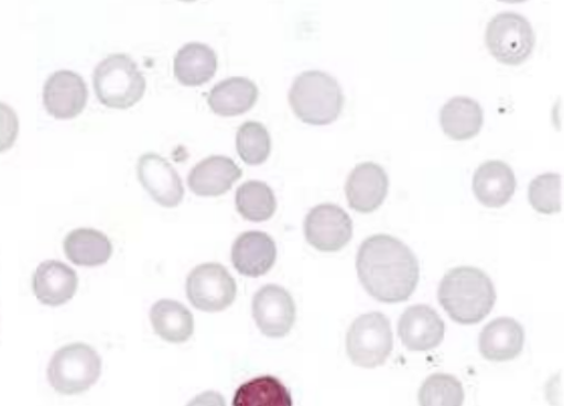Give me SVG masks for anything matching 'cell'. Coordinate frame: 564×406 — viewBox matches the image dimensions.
Returning <instances> with one entry per match:
<instances>
[{
	"label": "cell",
	"instance_id": "26",
	"mask_svg": "<svg viewBox=\"0 0 564 406\" xmlns=\"http://www.w3.org/2000/svg\"><path fill=\"white\" fill-rule=\"evenodd\" d=\"M236 206L243 219L263 222L273 218L278 202L271 187L265 183L251 180L237 189Z\"/></svg>",
	"mask_w": 564,
	"mask_h": 406
},
{
	"label": "cell",
	"instance_id": "22",
	"mask_svg": "<svg viewBox=\"0 0 564 406\" xmlns=\"http://www.w3.org/2000/svg\"><path fill=\"white\" fill-rule=\"evenodd\" d=\"M150 320L153 331L172 344H183L195 332L194 315L182 303L162 299L152 307Z\"/></svg>",
	"mask_w": 564,
	"mask_h": 406
},
{
	"label": "cell",
	"instance_id": "7",
	"mask_svg": "<svg viewBox=\"0 0 564 406\" xmlns=\"http://www.w3.org/2000/svg\"><path fill=\"white\" fill-rule=\"evenodd\" d=\"M392 350L391 323L381 312H369L357 317L346 336V352L350 361L367 370L384 364Z\"/></svg>",
	"mask_w": 564,
	"mask_h": 406
},
{
	"label": "cell",
	"instance_id": "3",
	"mask_svg": "<svg viewBox=\"0 0 564 406\" xmlns=\"http://www.w3.org/2000/svg\"><path fill=\"white\" fill-rule=\"evenodd\" d=\"M289 101L294 116L304 123L326 125L339 118L345 97L333 76L322 70H307L294 79Z\"/></svg>",
	"mask_w": 564,
	"mask_h": 406
},
{
	"label": "cell",
	"instance_id": "19",
	"mask_svg": "<svg viewBox=\"0 0 564 406\" xmlns=\"http://www.w3.org/2000/svg\"><path fill=\"white\" fill-rule=\"evenodd\" d=\"M524 345V329L514 319L501 317L485 326L479 338L482 358L491 362L514 360Z\"/></svg>",
	"mask_w": 564,
	"mask_h": 406
},
{
	"label": "cell",
	"instance_id": "11",
	"mask_svg": "<svg viewBox=\"0 0 564 406\" xmlns=\"http://www.w3.org/2000/svg\"><path fill=\"white\" fill-rule=\"evenodd\" d=\"M88 90L78 73L57 70L46 80L43 91L44 107L57 120H70L86 107Z\"/></svg>",
	"mask_w": 564,
	"mask_h": 406
},
{
	"label": "cell",
	"instance_id": "4",
	"mask_svg": "<svg viewBox=\"0 0 564 406\" xmlns=\"http://www.w3.org/2000/svg\"><path fill=\"white\" fill-rule=\"evenodd\" d=\"M94 87L101 105L111 109H128L143 98L147 80L130 56L112 54L96 67Z\"/></svg>",
	"mask_w": 564,
	"mask_h": 406
},
{
	"label": "cell",
	"instance_id": "9",
	"mask_svg": "<svg viewBox=\"0 0 564 406\" xmlns=\"http://www.w3.org/2000/svg\"><path fill=\"white\" fill-rule=\"evenodd\" d=\"M304 234L307 243L316 250L337 252L350 243L354 224L348 212L326 202L306 215Z\"/></svg>",
	"mask_w": 564,
	"mask_h": 406
},
{
	"label": "cell",
	"instance_id": "20",
	"mask_svg": "<svg viewBox=\"0 0 564 406\" xmlns=\"http://www.w3.org/2000/svg\"><path fill=\"white\" fill-rule=\"evenodd\" d=\"M259 99V88L248 78L226 79L213 87L208 105L217 116L229 118L249 111Z\"/></svg>",
	"mask_w": 564,
	"mask_h": 406
},
{
	"label": "cell",
	"instance_id": "13",
	"mask_svg": "<svg viewBox=\"0 0 564 406\" xmlns=\"http://www.w3.org/2000/svg\"><path fill=\"white\" fill-rule=\"evenodd\" d=\"M389 186V175L379 164L364 162L354 168L346 180V199L355 211L370 213L387 199Z\"/></svg>",
	"mask_w": 564,
	"mask_h": 406
},
{
	"label": "cell",
	"instance_id": "21",
	"mask_svg": "<svg viewBox=\"0 0 564 406\" xmlns=\"http://www.w3.org/2000/svg\"><path fill=\"white\" fill-rule=\"evenodd\" d=\"M482 123V108L469 97H454L441 110L442 129L454 141H468L478 135Z\"/></svg>",
	"mask_w": 564,
	"mask_h": 406
},
{
	"label": "cell",
	"instance_id": "29",
	"mask_svg": "<svg viewBox=\"0 0 564 406\" xmlns=\"http://www.w3.org/2000/svg\"><path fill=\"white\" fill-rule=\"evenodd\" d=\"M562 177L557 173L538 175L529 187L532 208L541 213L553 215L562 209Z\"/></svg>",
	"mask_w": 564,
	"mask_h": 406
},
{
	"label": "cell",
	"instance_id": "5",
	"mask_svg": "<svg viewBox=\"0 0 564 406\" xmlns=\"http://www.w3.org/2000/svg\"><path fill=\"white\" fill-rule=\"evenodd\" d=\"M100 374L98 352L84 342L59 349L47 367L50 385L64 396L82 395L98 382Z\"/></svg>",
	"mask_w": 564,
	"mask_h": 406
},
{
	"label": "cell",
	"instance_id": "6",
	"mask_svg": "<svg viewBox=\"0 0 564 406\" xmlns=\"http://www.w3.org/2000/svg\"><path fill=\"white\" fill-rule=\"evenodd\" d=\"M485 44L498 62L519 66L533 53L535 33L531 22L518 12H499L487 23Z\"/></svg>",
	"mask_w": 564,
	"mask_h": 406
},
{
	"label": "cell",
	"instance_id": "14",
	"mask_svg": "<svg viewBox=\"0 0 564 406\" xmlns=\"http://www.w3.org/2000/svg\"><path fill=\"white\" fill-rule=\"evenodd\" d=\"M399 336L403 345L415 352L438 348L445 337L442 317L425 304L408 308L399 322Z\"/></svg>",
	"mask_w": 564,
	"mask_h": 406
},
{
	"label": "cell",
	"instance_id": "10",
	"mask_svg": "<svg viewBox=\"0 0 564 406\" xmlns=\"http://www.w3.org/2000/svg\"><path fill=\"white\" fill-rule=\"evenodd\" d=\"M252 316L263 336L282 338L296 322V304L284 287L265 285L252 299Z\"/></svg>",
	"mask_w": 564,
	"mask_h": 406
},
{
	"label": "cell",
	"instance_id": "30",
	"mask_svg": "<svg viewBox=\"0 0 564 406\" xmlns=\"http://www.w3.org/2000/svg\"><path fill=\"white\" fill-rule=\"evenodd\" d=\"M186 406H226V402L219 392L208 391L200 393L199 396L192 399Z\"/></svg>",
	"mask_w": 564,
	"mask_h": 406
},
{
	"label": "cell",
	"instance_id": "12",
	"mask_svg": "<svg viewBox=\"0 0 564 406\" xmlns=\"http://www.w3.org/2000/svg\"><path fill=\"white\" fill-rule=\"evenodd\" d=\"M139 182L153 200L164 208H175L184 199L185 189L181 176L170 162L153 152L138 161Z\"/></svg>",
	"mask_w": 564,
	"mask_h": 406
},
{
	"label": "cell",
	"instance_id": "18",
	"mask_svg": "<svg viewBox=\"0 0 564 406\" xmlns=\"http://www.w3.org/2000/svg\"><path fill=\"white\" fill-rule=\"evenodd\" d=\"M78 275L59 261H45L33 276L34 295L48 307H59L69 301L78 288Z\"/></svg>",
	"mask_w": 564,
	"mask_h": 406
},
{
	"label": "cell",
	"instance_id": "1",
	"mask_svg": "<svg viewBox=\"0 0 564 406\" xmlns=\"http://www.w3.org/2000/svg\"><path fill=\"white\" fill-rule=\"evenodd\" d=\"M358 278L368 294L387 303H402L414 294L420 281L415 253L388 234L366 239L356 257Z\"/></svg>",
	"mask_w": 564,
	"mask_h": 406
},
{
	"label": "cell",
	"instance_id": "24",
	"mask_svg": "<svg viewBox=\"0 0 564 406\" xmlns=\"http://www.w3.org/2000/svg\"><path fill=\"white\" fill-rule=\"evenodd\" d=\"M67 259L79 266L106 264L112 255L110 239L94 228H78L64 239Z\"/></svg>",
	"mask_w": 564,
	"mask_h": 406
},
{
	"label": "cell",
	"instance_id": "23",
	"mask_svg": "<svg viewBox=\"0 0 564 406\" xmlns=\"http://www.w3.org/2000/svg\"><path fill=\"white\" fill-rule=\"evenodd\" d=\"M217 70L215 51L202 43H188L177 51L174 58V75L185 86L209 83Z\"/></svg>",
	"mask_w": 564,
	"mask_h": 406
},
{
	"label": "cell",
	"instance_id": "28",
	"mask_svg": "<svg viewBox=\"0 0 564 406\" xmlns=\"http://www.w3.org/2000/svg\"><path fill=\"white\" fill-rule=\"evenodd\" d=\"M236 143L238 155L250 166H259L271 155V134L260 122L248 121L242 123L237 132Z\"/></svg>",
	"mask_w": 564,
	"mask_h": 406
},
{
	"label": "cell",
	"instance_id": "16",
	"mask_svg": "<svg viewBox=\"0 0 564 406\" xmlns=\"http://www.w3.org/2000/svg\"><path fill=\"white\" fill-rule=\"evenodd\" d=\"M517 177L503 161H487L473 176V193L482 206L502 208L517 191Z\"/></svg>",
	"mask_w": 564,
	"mask_h": 406
},
{
	"label": "cell",
	"instance_id": "17",
	"mask_svg": "<svg viewBox=\"0 0 564 406\" xmlns=\"http://www.w3.org/2000/svg\"><path fill=\"white\" fill-rule=\"evenodd\" d=\"M242 171L226 156H210L200 161L188 175V187L199 197H219L240 179Z\"/></svg>",
	"mask_w": 564,
	"mask_h": 406
},
{
	"label": "cell",
	"instance_id": "27",
	"mask_svg": "<svg viewBox=\"0 0 564 406\" xmlns=\"http://www.w3.org/2000/svg\"><path fill=\"white\" fill-rule=\"evenodd\" d=\"M465 389L459 380L448 374H433L419 391L420 406H463Z\"/></svg>",
	"mask_w": 564,
	"mask_h": 406
},
{
	"label": "cell",
	"instance_id": "2",
	"mask_svg": "<svg viewBox=\"0 0 564 406\" xmlns=\"http://www.w3.org/2000/svg\"><path fill=\"white\" fill-rule=\"evenodd\" d=\"M495 285L489 275L474 266H458L444 277L438 288V301L459 325H477L496 304Z\"/></svg>",
	"mask_w": 564,
	"mask_h": 406
},
{
	"label": "cell",
	"instance_id": "15",
	"mask_svg": "<svg viewBox=\"0 0 564 406\" xmlns=\"http://www.w3.org/2000/svg\"><path fill=\"white\" fill-rule=\"evenodd\" d=\"M276 256V244L271 235L250 231L237 238L230 259L240 275L260 277L273 268Z\"/></svg>",
	"mask_w": 564,
	"mask_h": 406
},
{
	"label": "cell",
	"instance_id": "25",
	"mask_svg": "<svg viewBox=\"0 0 564 406\" xmlns=\"http://www.w3.org/2000/svg\"><path fill=\"white\" fill-rule=\"evenodd\" d=\"M232 406H293V400L278 377L264 375L242 384L236 392Z\"/></svg>",
	"mask_w": 564,
	"mask_h": 406
},
{
	"label": "cell",
	"instance_id": "8",
	"mask_svg": "<svg viewBox=\"0 0 564 406\" xmlns=\"http://www.w3.org/2000/svg\"><path fill=\"white\" fill-rule=\"evenodd\" d=\"M186 294L192 306L205 312L224 311L236 300L235 277L219 263L196 266L187 277Z\"/></svg>",
	"mask_w": 564,
	"mask_h": 406
}]
</instances>
